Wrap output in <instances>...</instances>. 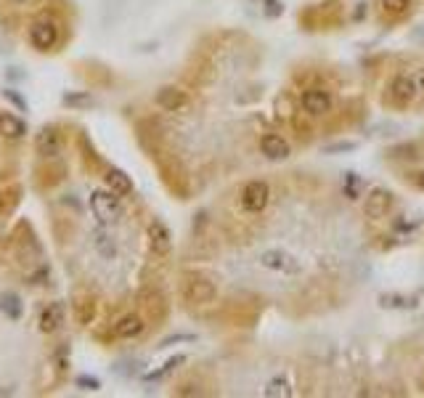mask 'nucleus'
Segmentation results:
<instances>
[{
  "instance_id": "1",
  "label": "nucleus",
  "mask_w": 424,
  "mask_h": 398,
  "mask_svg": "<svg viewBox=\"0 0 424 398\" xmlns=\"http://www.w3.org/2000/svg\"><path fill=\"white\" fill-rule=\"evenodd\" d=\"M122 197H117L111 188H98L90 194V210L98 218V223L109 226V223H117L122 218Z\"/></svg>"
},
{
  "instance_id": "2",
  "label": "nucleus",
  "mask_w": 424,
  "mask_h": 398,
  "mask_svg": "<svg viewBox=\"0 0 424 398\" xmlns=\"http://www.w3.org/2000/svg\"><path fill=\"white\" fill-rule=\"evenodd\" d=\"M183 298L191 306H207V303H212L218 298V287H215V282H210L207 277L194 274V277H188L183 282Z\"/></svg>"
},
{
  "instance_id": "3",
  "label": "nucleus",
  "mask_w": 424,
  "mask_h": 398,
  "mask_svg": "<svg viewBox=\"0 0 424 398\" xmlns=\"http://www.w3.org/2000/svg\"><path fill=\"white\" fill-rule=\"evenodd\" d=\"M30 45L40 54H48L59 45V24L54 19H37L30 27Z\"/></svg>"
},
{
  "instance_id": "4",
  "label": "nucleus",
  "mask_w": 424,
  "mask_h": 398,
  "mask_svg": "<svg viewBox=\"0 0 424 398\" xmlns=\"http://www.w3.org/2000/svg\"><path fill=\"white\" fill-rule=\"evenodd\" d=\"M271 202V186L265 181H250L241 188V207L247 212H262Z\"/></svg>"
},
{
  "instance_id": "5",
  "label": "nucleus",
  "mask_w": 424,
  "mask_h": 398,
  "mask_svg": "<svg viewBox=\"0 0 424 398\" xmlns=\"http://www.w3.org/2000/svg\"><path fill=\"white\" fill-rule=\"evenodd\" d=\"M61 149H64V138H61V133H59L56 125H45V128L37 131V135H35V152L43 157V159L59 157Z\"/></svg>"
},
{
  "instance_id": "6",
  "label": "nucleus",
  "mask_w": 424,
  "mask_h": 398,
  "mask_svg": "<svg viewBox=\"0 0 424 398\" xmlns=\"http://www.w3.org/2000/svg\"><path fill=\"white\" fill-rule=\"evenodd\" d=\"M260 263L268 268V271H276V274H286V277H294L303 271L300 260L294 255L284 253V250H265L260 255Z\"/></svg>"
},
{
  "instance_id": "7",
  "label": "nucleus",
  "mask_w": 424,
  "mask_h": 398,
  "mask_svg": "<svg viewBox=\"0 0 424 398\" xmlns=\"http://www.w3.org/2000/svg\"><path fill=\"white\" fill-rule=\"evenodd\" d=\"M392 202H395L392 191L377 186V188H371L369 194H366L363 212H366V218H371V221H382V218H384V215L392 210Z\"/></svg>"
},
{
  "instance_id": "8",
  "label": "nucleus",
  "mask_w": 424,
  "mask_h": 398,
  "mask_svg": "<svg viewBox=\"0 0 424 398\" xmlns=\"http://www.w3.org/2000/svg\"><path fill=\"white\" fill-rule=\"evenodd\" d=\"M146 239H149V250H152L154 255H159V258H164V255L173 250V234H170V229H167L162 221H157V218L149 223Z\"/></svg>"
},
{
  "instance_id": "9",
  "label": "nucleus",
  "mask_w": 424,
  "mask_h": 398,
  "mask_svg": "<svg viewBox=\"0 0 424 398\" xmlns=\"http://www.w3.org/2000/svg\"><path fill=\"white\" fill-rule=\"evenodd\" d=\"M64 319H66L64 303L54 300V303L43 306V310H40V316H37V330L43 332V334H54V332H59L64 327Z\"/></svg>"
},
{
  "instance_id": "10",
  "label": "nucleus",
  "mask_w": 424,
  "mask_h": 398,
  "mask_svg": "<svg viewBox=\"0 0 424 398\" xmlns=\"http://www.w3.org/2000/svg\"><path fill=\"white\" fill-rule=\"evenodd\" d=\"M154 101L164 111H183L188 107V93L183 88H175V85H164V88L157 90Z\"/></svg>"
},
{
  "instance_id": "11",
  "label": "nucleus",
  "mask_w": 424,
  "mask_h": 398,
  "mask_svg": "<svg viewBox=\"0 0 424 398\" xmlns=\"http://www.w3.org/2000/svg\"><path fill=\"white\" fill-rule=\"evenodd\" d=\"M300 104H303V109L308 111V114L321 117V114H327V111L332 109V96L321 88H308L303 96H300Z\"/></svg>"
},
{
  "instance_id": "12",
  "label": "nucleus",
  "mask_w": 424,
  "mask_h": 398,
  "mask_svg": "<svg viewBox=\"0 0 424 398\" xmlns=\"http://www.w3.org/2000/svg\"><path fill=\"white\" fill-rule=\"evenodd\" d=\"M143 330H146V321L138 313H125L114 321V337H120V340H135L143 334Z\"/></svg>"
},
{
  "instance_id": "13",
  "label": "nucleus",
  "mask_w": 424,
  "mask_h": 398,
  "mask_svg": "<svg viewBox=\"0 0 424 398\" xmlns=\"http://www.w3.org/2000/svg\"><path fill=\"white\" fill-rule=\"evenodd\" d=\"M260 152L268 157V159H273V162H281V159H286V157L292 155L289 144L284 141L281 135H276V133H265V135H262Z\"/></svg>"
},
{
  "instance_id": "14",
  "label": "nucleus",
  "mask_w": 424,
  "mask_h": 398,
  "mask_svg": "<svg viewBox=\"0 0 424 398\" xmlns=\"http://www.w3.org/2000/svg\"><path fill=\"white\" fill-rule=\"evenodd\" d=\"M0 135L6 141H22L27 135V122L11 111H0Z\"/></svg>"
},
{
  "instance_id": "15",
  "label": "nucleus",
  "mask_w": 424,
  "mask_h": 398,
  "mask_svg": "<svg viewBox=\"0 0 424 398\" xmlns=\"http://www.w3.org/2000/svg\"><path fill=\"white\" fill-rule=\"evenodd\" d=\"M104 181H107V188H111L117 197H131L133 194V178L120 167H107Z\"/></svg>"
},
{
  "instance_id": "16",
  "label": "nucleus",
  "mask_w": 424,
  "mask_h": 398,
  "mask_svg": "<svg viewBox=\"0 0 424 398\" xmlns=\"http://www.w3.org/2000/svg\"><path fill=\"white\" fill-rule=\"evenodd\" d=\"M390 96L398 104H408V101H413V96H416V83H413L408 75H398V78L390 83Z\"/></svg>"
},
{
  "instance_id": "17",
  "label": "nucleus",
  "mask_w": 424,
  "mask_h": 398,
  "mask_svg": "<svg viewBox=\"0 0 424 398\" xmlns=\"http://www.w3.org/2000/svg\"><path fill=\"white\" fill-rule=\"evenodd\" d=\"M380 306L387 310H416L419 308V300L395 295V292H384V295H380Z\"/></svg>"
},
{
  "instance_id": "18",
  "label": "nucleus",
  "mask_w": 424,
  "mask_h": 398,
  "mask_svg": "<svg viewBox=\"0 0 424 398\" xmlns=\"http://www.w3.org/2000/svg\"><path fill=\"white\" fill-rule=\"evenodd\" d=\"M75 319L83 327L96 319V300L90 298V295H77L75 298Z\"/></svg>"
},
{
  "instance_id": "19",
  "label": "nucleus",
  "mask_w": 424,
  "mask_h": 398,
  "mask_svg": "<svg viewBox=\"0 0 424 398\" xmlns=\"http://www.w3.org/2000/svg\"><path fill=\"white\" fill-rule=\"evenodd\" d=\"M0 313H6L11 321H19L22 319V300H19V295H13V292H3L0 295Z\"/></svg>"
},
{
  "instance_id": "20",
  "label": "nucleus",
  "mask_w": 424,
  "mask_h": 398,
  "mask_svg": "<svg viewBox=\"0 0 424 398\" xmlns=\"http://www.w3.org/2000/svg\"><path fill=\"white\" fill-rule=\"evenodd\" d=\"M292 393H294L292 385H289L284 377H273L271 382L265 385V390H262V396L265 398H289Z\"/></svg>"
},
{
  "instance_id": "21",
  "label": "nucleus",
  "mask_w": 424,
  "mask_h": 398,
  "mask_svg": "<svg viewBox=\"0 0 424 398\" xmlns=\"http://www.w3.org/2000/svg\"><path fill=\"white\" fill-rule=\"evenodd\" d=\"M61 104L69 109H85V107H93V96L85 90H72V93H64Z\"/></svg>"
},
{
  "instance_id": "22",
  "label": "nucleus",
  "mask_w": 424,
  "mask_h": 398,
  "mask_svg": "<svg viewBox=\"0 0 424 398\" xmlns=\"http://www.w3.org/2000/svg\"><path fill=\"white\" fill-rule=\"evenodd\" d=\"M181 364H186V356H173L170 361H164L162 369H157V372H152V375H146V380H149V382H159V380H164L167 375H173Z\"/></svg>"
},
{
  "instance_id": "23",
  "label": "nucleus",
  "mask_w": 424,
  "mask_h": 398,
  "mask_svg": "<svg viewBox=\"0 0 424 398\" xmlns=\"http://www.w3.org/2000/svg\"><path fill=\"white\" fill-rule=\"evenodd\" d=\"M19 194H22V188H19V186L0 188V215H3V212H11L13 210V205L19 202Z\"/></svg>"
},
{
  "instance_id": "24",
  "label": "nucleus",
  "mask_w": 424,
  "mask_h": 398,
  "mask_svg": "<svg viewBox=\"0 0 424 398\" xmlns=\"http://www.w3.org/2000/svg\"><path fill=\"white\" fill-rule=\"evenodd\" d=\"M382 8L390 13V16H403L411 8V0H382Z\"/></svg>"
},
{
  "instance_id": "25",
  "label": "nucleus",
  "mask_w": 424,
  "mask_h": 398,
  "mask_svg": "<svg viewBox=\"0 0 424 398\" xmlns=\"http://www.w3.org/2000/svg\"><path fill=\"white\" fill-rule=\"evenodd\" d=\"M96 247H98V253L104 255V258H114V242H111V236L109 234H104V231H96Z\"/></svg>"
},
{
  "instance_id": "26",
  "label": "nucleus",
  "mask_w": 424,
  "mask_h": 398,
  "mask_svg": "<svg viewBox=\"0 0 424 398\" xmlns=\"http://www.w3.org/2000/svg\"><path fill=\"white\" fill-rule=\"evenodd\" d=\"M358 144L356 141H337V144L324 146V155H345V152H356Z\"/></svg>"
},
{
  "instance_id": "27",
  "label": "nucleus",
  "mask_w": 424,
  "mask_h": 398,
  "mask_svg": "<svg viewBox=\"0 0 424 398\" xmlns=\"http://www.w3.org/2000/svg\"><path fill=\"white\" fill-rule=\"evenodd\" d=\"M262 13H265L268 19H276V16L284 13V3L281 0H265V3H262Z\"/></svg>"
},
{
  "instance_id": "28",
  "label": "nucleus",
  "mask_w": 424,
  "mask_h": 398,
  "mask_svg": "<svg viewBox=\"0 0 424 398\" xmlns=\"http://www.w3.org/2000/svg\"><path fill=\"white\" fill-rule=\"evenodd\" d=\"M3 96H6V99L11 101V104H13V107H16V109H22V111H27V109H30V107H27V99H24V96H19V93H16V90L6 88V90H3Z\"/></svg>"
},
{
  "instance_id": "29",
  "label": "nucleus",
  "mask_w": 424,
  "mask_h": 398,
  "mask_svg": "<svg viewBox=\"0 0 424 398\" xmlns=\"http://www.w3.org/2000/svg\"><path fill=\"white\" fill-rule=\"evenodd\" d=\"M77 387H83V390H98V387H101V382H98L96 377H90V375H80V377H77Z\"/></svg>"
},
{
  "instance_id": "30",
  "label": "nucleus",
  "mask_w": 424,
  "mask_h": 398,
  "mask_svg": "<svg viewBox=\"0 0 424 398\" xmlns=\"http://www.w3.org/2000/svg\"><path fill=\"white\" fill-rule=\"evenodd\" d=\"M191 340H196L194 334H173V337L162 340V345H159V348H167V345H175V343H191Z\"/></svg>"
},
{
  "instance_id": "31",
  "label": "nucleus",
  "mask_w": 424,
  "mask_h": 398,
  "mask_svg": "<svg viewBox=\"0 0 424 398\" xmlns=\"http://www.w3.org/2000/svg\"><path fill=\"white\" fill-rule=\"evenodd\" d=\"M413 37H416L419 43H424V24H422V27H416V30H413Z\"/></svg>"
},
{
  "instance_id": "32",
  "label": "nucleus",
  "mask_w": 424,
  "mask_h": 398,
  "mask_svg": "<svg viewBox=\"0 0 424 398\" xmlns=\"http://www.w3.org/2000/svg\"><path fill=\"white\" fill-rule=\"evenodd\" d=\"M416 186L424 191V170H419V173H416Z\"/></svg>"
},
{
  "instance_id": "33",
  "label": "nucleus",
  "mask_w": 424,
  "mask_h": 398,
  "mask_svg": "<svg viewBox=\"0 0 424 398\" xmlns=\"http://www.w3.org/2000/svg\"><path fill=\"white\" fill-rule=\"evenodd\" d=\"M8 3H13V6H24V3H30V0H8Z\"/></svg>"
},
{
  "instance_id": "34",
  "label": "nucleus",
  "mask_w": 424,
  "mask_h": 398,
  "mask_svg": "<svg viewBox=\"0 0 424 398\" xmlns=\"http://www.w3.org/2000/svg\"><path fill=\"white\" fill-rule=\"evenodd\" d=\"M422 85H424V80H422Z\"/></svg>"
}]
</instances>
